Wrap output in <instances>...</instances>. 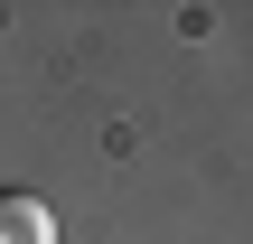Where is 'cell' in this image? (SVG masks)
Wrapping results in <instances>:
<instances>
[{"label": "cell", "instance_id": "1", "mask_svg": "<svg viewBox=\"0 0 253 244\" xmlns=\"http://www.w3.org/2000/svg\"><path fill=\"white\" fill-rule=\"evenodd\" d=\"M0 244H56L47 197H19V188H0Z\"/></svg>", "mask_w": 253, "mask_h": 244}]
</instances>
